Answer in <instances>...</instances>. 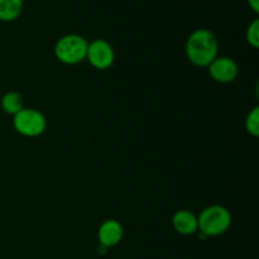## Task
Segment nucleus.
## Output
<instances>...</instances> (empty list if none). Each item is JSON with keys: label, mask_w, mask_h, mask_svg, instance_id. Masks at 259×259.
<instances>
[{"label": "nucleus", "mask_w": 259, "mask_h": 259, "mask_svg": "<svg viewBox=\"0 0 259 259\" xmlns=\"http://www.w3.org/2000/svg\"><path fill=\"white\" fill-rule=\"evenodd\" d=\"M86 58L93 67L98 70H106L114 63L115 53L110 43L104 39H95L89 43Z\"/></svg>", "instance_id": "5"}, {"label": "nucleus", "mask_w": 259, "mask_h": 259, "mask_svg": "<svg viewBox=\"0 0 259 259\" xmlns=\"http://www.w3.org/2000/svg\"><path fill=\"white\" fill-rule=\"evenodd\" d=\"M207 67L210 76L220 83L233 82L239 72L237 62L230 57H217Z\"/></svg>", "instance_id": "6"}, {"label": "nucleus", "mask_w": 259, "mask_h": 259, "mask_svg": "<svg viewBox=\"0 0 259 259\" xmlns=\"http://www.w3.org/2000/svg\"><path fill=\"white\" fill-rule=\"evenodd\" d=\"M245 131L253 137L259 136V108L255 106L245 119Z\"/></svg>", "instance_id": "11"}, {"label": "nucleus", "mask_w": 259, "mask_h": 259, "mask_svg": "<svg viewBox=\"0 0 259 259\" xmlns=\"http://www.w3.org/2000/svg\"><path fill=\"white\" fill-rule=\"evenodd\" d=\"M199 233L205 237H218L227 232L232 225V214L222 205H211L201 211L197 218Z\"/></svg>", "instance_id": "2"}, {"label": "nucleus", "mask_w": 259, "mask_h": 259, "mask_svg": "<svg viewBox=\"0 0 259 259\" xmlns=\"http://www.w3.org/2000/svg\"><path fill=\"white\" fill-rule=\"evenodd\" d=\"M23 10V0H0V22H13Z\"/></svg>", "instance_id": "9"}, {"label": "nucleus", "mask_w": 259, "mask_h": 259, "mask_svg": "<svg viewBox=\"0 0 259 259\" xmlns=\"http://www.w3.org/2000/svg\"><path fill=\"white\" fill-rule=\"evenodd\" d=\"M247 3H248V5H249L250 9H252L255 14H258L259 13V0H247Z\"/></svg>", "instance_id": "13"}, {"label": "nucleus", "mask_w": 259, "mask_h": 259, "mask_svg": "<svg viewBox=\"0 0 259 259\" xmlns=\"http://www.w3.org/2000/svg\"><path fill=\"white\" fill-rule=\"evenodd\" d=\"M124 230L123 227L119 222L114 219L105 220L103 224L100 225L98 232L99 244L103 245L105 248H113L118 245L123 239Z\"/></svg>", "instance_id": "7"}, {"label": "nucleus", "mask_w": 259, "mask_h": 259, "mask_svg": "<svg viewBox=\"0 0 259 259\" xmlns=\"http://www.w3.org/2000/svg\"><path fill=\"white\" fill-rule=\"evenodd\" d=\"M89 42L78 34H66L57 40L55 55L65 65H77L86 60Z\"/></svg>", "instance_id": "3"}, {"label": "nucleus", "mask_w": 259, "mask_h": 259, "mask_svg": "<svg viewBox=\"0 0 259 259\" xmlns=\"http://www.w3.org/2000/svg\"><path fill=\"white\" fill-rule=\"evenodd\" d=\"M175 230L181 235H192L199 232L197 217L189 210H180L172 218Z\"/></svg>", "instance_id": "8"}, {"label": "nucleus", "mask_w": 259, "mask_h": 259, "mask_svg": "<svg viewBox=\"0 0 259 259\" xmlns=\"http://www.w3.org/2000/svg\"><path fill=\"white\" fill-rule=\"evenodd\" d=\"M219 43L214 33L205 28L194 30L189 35L185 52L190 62L199 67H207L218 57Z\"/></svg>", "instance_id": "1"}, {"label": "nucleus", "mask_w": 259, "mask_h": 259, "mask_svg": "<svg viewBox=\"0 0 259 259\" xmlns=\"http://www.w3.org/2000/svg\"><path fill=\"white\" fill-rule=\"evenodd\" d=\"M245 39L253 48L259 47V19H254L247 28Z\"/></svg>", "instance_id": "12"}, {"label": "nucleus", "mask_w": 259, "mask_h": 259, "mask_svg": "<svg viewBox=\"0 0 259 259\" xmlns=\"http://www.w3.org/2000/svg\"><path fill=\"white\" fill-rule=\"evenodd\" d=\"M23 108H24V101L19 93L9 91L2 98V109L4 110V113L9 114V115L14 116Z\"/></svg>", "instance_id": "10"}, {"label": "nucleus", "mask_w": 259, "mask_h": 259, "mask_svg": "<svg viewBox=\"0 0 259 259\" xmlns=\"http://www.w3.org/2000/svg\"><path fill=\"white\" fill-rule=\"evenodd\" d=\"M13 125L22 136L34 138L45 133L47 120L40 111L32 108H23L19 113L13 116Z\"/></svg>", "instance_id": "4"}]
</instances>
